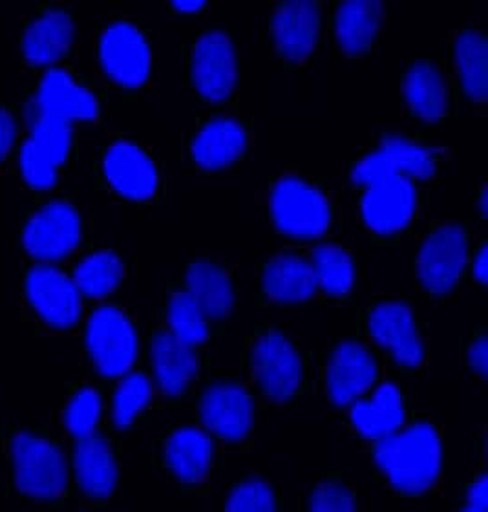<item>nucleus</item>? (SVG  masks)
Here are the masks:
<instances>
[{
	"label": "nucleus",
	"mask_w": 488,
	"mask_h": 512,
	"mask_svg": "<svg viewBox=\"0 0 488 512\" xmlns=\"http://www.w3.org/2000/svg\"><path fill=\"white\" fill-rule=\"evenodd\" d=\"M313 271L320 288L333 295H344L353 284L355 267L351 256L337 244H320L313 253Z\"/></svg>",
	"instance_id": "31"
},
{
	"label": "nucleus",
	"mask_w": 488,
	"mask_h": 512,
	"mask_svg": "<svg viewBox=\"0 0 488 512\" xmlns=\"http://www.w3.org/2000/svg\"><path fill=\"white\" fill-rule=\"evenodd\" d=\"M276 224L297 236L320 235L329 225V203L313 185L298 178H282L273 189Z\"/></svg>",
	"instance_id": "4"
},
{
	"label": "nucleus",
	"mask_w": 488,
	"mask_h": 512,
	"mask_svg": "<svg viewBox=\"0 0 488 512\" xmlns=\"http://www.w3.org/2000/svg\"><path fill=\"white\" fill-rule=\"evenodd\" d=\"M227 512H275V496L264 481H245L231 494Z\"/></svg>",
	"instance_id": "36"
},
{
	"label": "nucleus",
	"mask_w": 488,
	"mask_h": 512,
	"mask_svg": "<svg viewBox=\"0 0 488 512\" xmlns=\"http://www.w3.org/2000/svg\"><path fill=\"white\" fill-rule=\"evenodd\" d=\"M101 416V397L94 388H83L72 397L66 406V428L81 439L96 434L97 421Z\"/></svg>",
	"instance_id": "35"
},
{
	"label": "nucleus",
	"mask_w": 488,
	"mask_h": 512,
	"mask_svg": "<svg viewBox=\"0 0 488 512\" xmlns=\"http://www.w3.org/2000/svg\"><path fill=\"white\" fill-rule=\"evenodd\" d=\"M351 419L366 438L381 439L397 432L404 423L399 390L393 384H381L372 399L351 403Z\"/></svg>",
	"instance_id": "21"
},
{
	"label": "nucleus",
	"mask_w": 488,
	"mask_h": 512,
	"mask_svg": "<svg viewBox=\"0 0 488 512\" xmlns=\"http://www.w3.org/2000/svg\"><path fill=\"white\" fill-rule=\"evenodd\" d=\"M202 417L205 427L216 436L242 439L253 421L251 399L238 384H214L203 394Z\"/></svg>",
	"instance_id": "13"
},
{
	"label": "nucleus",
	"mask_w": 488,
	"mask_h": 512,
	"mask_svg": "<svg viewBox=\"0 0 488 512\" xmlns=\"http://www.w3.org/2000/svg\"><path fill=\"white\" fill-rule=\"evenodd\" d=\"M180 10H198L200 6H203V0H176L174 2Z\"/></svg>",
	"instance_id": "43"
},
{
	"label": "nucleus",
	"mask_w": 488,
	"mask_h": 512,
	"mask_svg": "<svg viewBox=\"0 0 488 512\" xmlns=\"http://www.w3.org/2000/svg\"><path fill=\"white\" fill-rule=\"evenodd\" d=\"M192 75L205 96H227L236 79V57L229 35L223 32L203 33L194 46Z\"/></svg>",
	"instance_id": "12"
},
{
	"label": "nucleus",
	"mask_w": 488,
	"mask_h": 512,
	"mask_svg": "<svg viewBox=\"0 0 488 512\" xmlns=\"http://www.w3.org/2000/svg\"><path fill=\"white\" fill-rule=\"evenodd\" d=\"M72 37L74 21L68 11L50 8L28 24L22 37V50L32 63H54L66 52Z\"/></svg>",
	"instance_id": "19"
},
{
	"label": "nucleus",
	"mask_w": 488,
	"mask_h": 512,
	"mask_svg": "<svg viewBox=\"0 0 488 512\" xmlns=\"http://www.w3.org/2000/svg\"><path fill=\"white\" fill-rule=\"evenodd\" d=\"M32 108L72 123L75 119L96 118L97 97L79 85L66 68L52 66L41 79Z\"/></svg>",
	"instance_id": "11"
},
{
	"label": "nucleus",
	"mask_w": 488,
	"mask_h": 512,
	"mask_svg": "<svg viewBox=\"0 0 488 512\" xmlns=\"http://www.w3.org/2000/svg\"><path fill=\"white\" fill-rule=\"evenodd\" d=\"M415 209V191L412 180L403 176L382 178L368 183L362 200L366 222L377 231H395L403 227Z\"/></svg>",
	"instance_id": "14"
},
{
	"label": "nucleus",
	"mask_w": 488,
	"mask_h": 512,
	"mask_svg": "<svg viewBox=\"0 0 488 512\" xmlns=\"http://www.w3.org/2000/svg\"><path fill=\"white\" fill-rule=\"evenodd\" d=\"M150 399L149 379L143 374H128L117 386L114 395V423L117 428H127L134 417L147 406Z\"/></svg>",
	"instance_id": "34"
},
{
	"label": "nucleus",
	"mask_w": 488,
	"mask_h": 512,
	"mask_svg": "<svg viewBox=\"0 0 488 512\" xmlns=\"http://www.w3.org/2000/svg\"><path fill=\"white\" fill-rule=\"evenodd\" d=\"M245 147V130L231 118L211 119L192 141V154L205 167H220L233 161Z\"/></svg>",
	"instance_id": "23"
},
{
	"label": "nucleus",
	"mask_w": 488,
	"mask_h": 512,
	"mask_svg": "<svg viewBox=\"0 0 488 512\" xmlns=\"http://www.w3.org/2000/svg\"><path fill=\"white\" fill-rule=\"evenodd\" d=\"M253 364L258 381L273 399L286 401L295 394L302 379V361L282 333L269 331L258 339Z\"/></svg>",
	"instance_id": "8"
},
{
	"label": "nucleus",
	"mask_w": 488,
	"mask_h": 512,
	"mask_svg": "<svg viewBox=\"0 0 488 512\" xmlns=\"http://www.w3.org/2000/svg\"><path fill=\"white\" fill-rule=\"evenodd\" d=\"M13 463L17 487L39 500H54L63 494L68 470L63 452L50 441L32 434L13 439Z\"/></svg>",
	"instance_id": "2"
},
{
	"label": "nucleus",
	"mask_w": 488,
	"mask_h": 512,
	"mask_svg": "<svg viewBox=\"0 0 488 512\" xmlns=\"http://www.w3.org/2000/svg\"><path fill=\"white\" fill-rule=\"evenodd\" d=\"M375 339L395 355L399 363L417 366L423 359V344L414 324L412 310L404 302H384L370 315Z\"/></svg>",
	"instance_id": "16"
},
{
	"label": "nucleus",
	"mask_w": 488,
	"mask_h": 512,
	"mask_svg": "<svg viewBox=\"0 0 488 512\" xmlns=\"http://www.w3.org/2000/svg\"><path fill=\"white\" fill-rule=\"evenodd\" d=\"M81 238V218L72 203L63 200L44 205L24 227V246L41 260L68 255Z\"/></svg>",
	"instance_id": "5"
},
{
	"label": "nucleus",
	"mask_w": 488,
	"mask_h": 512,
	"mask_svg": "<svg viewBox=\"0 0 488 512\" xmlns=\"http://www.w3.org/2000/svg\"><path fill=\"white\" fill-rule=\"evenodd\" d=\"M123 277V262L112 251H97L75 267V286L90 297H103L116 288Z\"/></svg>",
	"instance_id": "30"
},
{
	"label": "nucleus",
	"mask_w": 488,
	"mask_h": 512,
	"mask_svg": "<svg viewBox=\"0 0 488 512\" xmlns=\"http://www.w3.org/2000/svg\"><path fill=\"white\" fill-rule=\"evenodd\" d=\"M15 119L11 116L10 110L0 107V160L8 154L11 143L15 139Z\"/></svg>",
	"instance_id": "39"
},
{
	"label": "nucleus",
	"mask_w": 488,
	"mask_h": 512,
	"mask_svg": "<svg viewBox=\"0 0 488 512\" xmlns=\"http://www.w3.org/2000/svg\"><path fill=\"white\" fill-rule=\"evenodd\" d=\"M86 344L101 374H127L136 359L138 339L123 311L103 306L92 313L86 328Z\"/></svg>",
	"instance_id": "3"
},
{
	"label": "nucleus",
	"mask_w": 488,
	"mask_h": 512,
	"mask_svg": "<svg viewBox=\"0 0 488 512\" xmlns=\"http://www.w3.org/2000/svg\"><path fill=\"white\" fill-rule=\"evenodd\" d=\"M105 171L117 191L132 198L150 196L158 183L154 161L136 143L127 139L116 141L107 150Z\"/></svg>",
	"instance_id": "17"
},
{
	"label": "nucleus",
	"mask_w": 488,
	"mask_h": 512,
	"mask_svg": "<svg viewBox=\"0 0 488 512\" xmlns=\"http://www.w3.org/2000/svg\"><path fill=\"white\" fill-rule=\"evenodd\" d=\"M26 293L33 308L57 328L72 326L81 315V291L57 267L48 264L32 267L26 277Z\"/></svg>",
	"instance_id": "7"
},
{
	"label": "nucleus",
	"mask_w": 488,
	"mask_h": 512,
	"mask_svg": "<svg viewBox=\"0 0 488 512\" xmlns=\"http://www.w3.org/2000/svg\"><path fill=\"white\" fill-rule=\"evenodd\" d=\"M309 512H355V503L344 487L324 483L313 492Z\"/></svg>",
	"instance_id": "38"
},
{
	"label": "nucleus",
	"mask_w": 488,
	"mask_h": 512,
	"mask_svg": "<svg viewBox=\"0 0 488 512\" xmlns=\"http://www.w3.org/2000/svg\"><path fill=\"white\" fill-rule=\"evenodd\" d=\"M435 169L434 156L430 150L410 139L388 136L382 139L381 147L364 156L353 169L357 182L372 183L382 178H428Z\"/></svg>",
	"instance_id": "6"
},
{
	"label": "nucleus",
	"mask_w": 488,
	"mask_h": 512,
	"mask_svg": "<svg viewBox=\"0 0 488 512\" xmlns=\"http://www.w3.org/2000/svg\"><path fill=\"white\" fill-rule=\"evenodd\" d=\"M101 61L117 81L138 85L149 74V43L132 22H112L101 35Z\"/></svg>",
	"instance_id": "10"
},
{
	"label": "nucleus",
	"mask_w": 488,
	"mask_h": 512,
	"mask_svg": "<svg viewBox=\"0 0 488 512\" xmlns=\"http://www.w3.org/2000/svg\"><path fill=\"white\" fill-rule=\"evenodd\" d=\"M187 293L203 313L222 317L233 306V286L222 267L207 260H198L187 271Z\"/></svg>",
	"instance_id": "26"
},
{
	"label": "nucleus",
	"mask_w": 488,
	"mask_h": 512,
	"mask_svg": "<svg viewBox=\"0 0 488 512\" xmlns=\"http://www.w3.org/2000/svg\"><path fill=\"white\" fill-rule=\"evenodd\" d=\"M470 364L481 375L488 372V341L487 337H481L470 348Z\"/></svg>",
	"instance_id": "40"
},
{
	"label": "nucleus",
	"mask_w": 488,
	"mask_h": 512,
	"mask_svg": "<svg viewBox=\"0 0 488 512\" xmlns=\"http://www.w3.org/2000/svg\"><path fill=\"white\" fill-rule=\"evenodd\" d=\"M152 359L161 388L169 394H180L198 370L196 353L191 344L181 341L170 331H161L152 344Z\"/></svg>",
	"instance_id": "22"
},
{
	"label": "nucleus",
	"mask_w": 488,
	"mask_h": 512,
	"mask_svg": "<svg viewBox=\"0 0 488 512\" xmlns=\"http://www.w3.org/2000/svg\"><path fill=\"white\" fill-rule=\"evenodd\" d=\"M375 461L403 492H423L434 485L441 470V441L425 423L377 439Z\"/></svg>",
	"instance_id": "1"
},
{
	"label": "nucleus",
	"mask_w": 488,
	"mask_h": 512,
	"mask_svg": "<svg viewBox=\"0 0 488 512\" xmlns=\"http://www.w3.org/2000/svg\"><path fill=\"white\" fill-rule=\"evenodd\" d=\"M404 94L425 119H437L445 112L446 85L434 64H412L404 79Z\"/></svg>",
	"instance_id": "27"
},
{
	"label": "nucleus",
	"mask_w": 488,
	"mask_h": 512,
	"mask_svg": "<svg viewBox=\"0 0 488 512\" xmlns=\"http://www.w3.org/2000/svg\"><path fill=\"white\" fill-rule=\"evenodd\" d=\"M381 21L377 0H346L337 11V35L346 50L357 52L372 41Z\"/></svg>",
	"instance_id": "28"
},
{
	"label": "nucleus",
	"mask_w": 488,
	"mask_h": 512,
	"mask_svg": "<svg viewBox=\"0 0 488 512\" xmlns=\"http://www.w3.org/2000/svg\"><path fill=\"white\" fill-rule=\"evenodd\" d=\"M75 474L83 491L96 498H105L117 483L116 459L105 439L90 434L77 439L75 445Z\"/></svg>",
	"instance_id": "20"
},
{
	"label": "nucleus",
	"mask_w": 488,
	"mask_h": 512,
	"mask_svg": "<svg viewBox=\"0 0 488 512\" xmlns=\"http://www.w3.org/2000/svg\"><path fill=\"white\" fill-rule=\"evenodd\" d=\"M375 377L377 366L368 350L357 342H342L329 363V394L335 403L350 405L370 390Z\"/></svg>",
	"instance_id": "15"
},
{
	"label": "nucleus",
	"mask_w": 488,
	"mask_h": 512,
	"mask_svg": "<svg viewBox=\"0 0 488 512\" xmlns=\"http://www.w3.org/2000/svg\"><path fill=\"white\" fill-rule=\"evenodd\" d=\"M467 260V236L459 225H443L426 238L419 253V275L426 288H452Z\"/></svg>",
	"instance_id": "9"
},
{
	"label": "nucleus",
	"mask_w": 488,
	"mask_h": 512,
	"mask_svg": "<svg viewBox=\"0 0 488 512\" xmlns=\"http://www.w3.org/2000/svg\"><path fill=\"white\" fill-rule=\"evenodd\" d=\"M463 512H487V509H479V507H474V505H468L463 509Z\"/></svg>",
	"instance_id": "44"
},
{
	"label": "nucleus",
	"mask_w": 488,
	"mask_h": 512,
	"mask_svg": "<svg viewBox=\"0 0 488 512\" xmlns=\"http://www.w3.org/2000/svg\"><path fill=\"white\" fill-rule=\"evenodd\" d=\"M468 505H474L479 509L488 511V478L481 476L468 491Z\"/></svg>",
	"instance_id": "41"
},
{
	"label": "nucleus",
	"mask_w": 488,
	"mask_h": 512,
	"mask_svg": "<svg viewBox=\"0 0 488 512\" xmlns=\"http://www.w3.org/2000/svg\"><path fill=\"white\" fill-rule=\"evenodd\" d=\"M32 116V139L44 154L54 161L55 165H61L72 143V127L68 121L55 116H48L43 112H37L35 108L30 110Z\"/></svg>",
	"instance_id": "33"
},
{
	"label": "nucleus",
	"mask_w": 488,
	"mask_h": 512,
	"mask_svg": "<svg viewBox=\"0 0 488 512\" xmlns=\"http://www.w3.org/2000/svg\"><path fill=\"white\" fill-rule=\"evenodd\" d=\"M474 271H476V277L481 280V282H487L488 277V247L487 244L479 249L478 256H476V266H474Z\"/></svg>",
	"instance_id": "42"
},
{
	"label": "nucleus",
	"mask_w": 488,
	"mask_h": 512,
	"mask_svg": "<svg viewBox=\"0 0 488 512\" xmlns=\"http://www.w3.org/2000/svg\"><path fill=\"white\" fill-rule=\"evenodd\" d=\"M167 459L178 478L196 483L211 467L213 441L198 428H181L169 439Z\"/></svg>",
	"instance_id": "25"
},
{
	"label": "nucleus",
	"mask_w": 488,
	"mask_h": 512,
	"mask_svg": "<svg viewBox=\"0 0 488 512\" xmlns=\"http://www.w3.org/2000/svg\"><path fill=\"white\" fill-rule=\"evenodd\" d=\"M207 315L187 293V289L176 291L170 299V333L187 344H200L207 337Z\"/></svg>",
	"instance_id": "32"
},
{
	"label": "nucleus",
	"mask_w": 488,
	"mask_h": 512,
	"mask_svg": "<svg viewBox=\"0 0 488 512\" xmlns=\"http://www.w3.org/2000/svg\"><path fill=\"white\" fill-rule=\"evenodd\" d=\"M21 169L24 178L35 187H50L57 180V174H55L57 165L35 145L32 138L22 143Z\"/></svg>",
	"instance_id": "37"
},
{
	"label": "nucleus",
	"mask_w": 488,
	"mask_h": 512,
	"mask_svg": "<svg viewBox=\"0 0 488 512\" xmlns=\"http://www.w3.org/2000/svg\"><path fill=\"white\" fill-rule=\"evenodd\" d=\"M264 286L276 300H304L317 289V277L308 260L295 255L275 256L266 267Z\"/></svg>",
	"instance_id": "24"
},
{
	"label": "nucleus",
	"mask_w": 488,
	"mask_h": 512,
	"mask_svg": "<svg viewBox=\"0 0 488 512\" xmlns=\"http://www.w3.org/2000/svg\"><path fill=\"white\" fill-rule=\"evenodd\" d=\"M481 209L487 213V189H483V198H481Z\"/></svg>",
	"instance_id": "45"
},
{
	"label": "nucleus",
	"mask_w": 488,
	"mask_h": 512,
	"mask_svg": "<svg viewBox=\"0 0 488 512\" xmlns=\"http://www.w3.org/2000/svg\"><path fill=\"white\" fill-rule=\"evenodd\" d=\"M273 33L278 48L291 59L311 52L319 33V8L313 0H287L273 17Z\"/></svg>",
	"instance_id": "18"
},
{
	"label": "nucleus",
	"mask_w": 488,
	"mask_h": 512,
	"mask_svg": "<svg viewBox=\"0 0 488 512\" xmlns=\"http://www.w3.org/2000/svg\"><path fill=\"white\" fill-rule=\"evenodd\" d=\"M457 66L461 70L468 94L485 97L488 94V43L481 33L468 30L456 41Z\"/></svg>",
	"instance_id": "29"
}]
</instances>
